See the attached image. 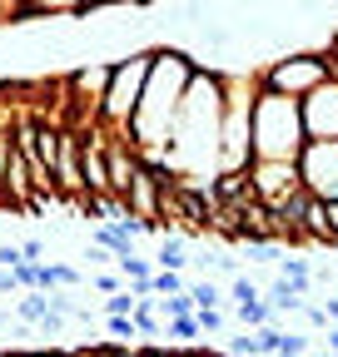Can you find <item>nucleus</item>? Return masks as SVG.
Masks as SVG:
<instances>
[{
  "label": "nucleus",
  "instance_id": "4468645a",
  "mask_svg": "<svg viewBox=\"0 0 338 357\" xmlns=\"http://www.w3.org/2000/svg\"><path fill=\"white\" fill-rule=\"evenodd\" d=\"M264 303H269L274 312H304V293L293 288L288 278H274V283H269V293H264Z\"/></svg>",
  "mask_w": 338,
  "mask_h": 357
},
{
  "label": "nucleus",
  "instance_id": "b1692460",
  "mask_svg": "<svg viewBox=\"0 0 338 357\" xmlns=\"http://www.w3.org/2000/svg\"><path fill=\"white\" fill-rule=\"evenodd\" d=\"M194 318H199V333H224V323H229L219 307H199Z\"/></svg>",
  "mask_w": 338,
  "mask_h": 357
},
{
  "label": "nucleus",
  "instance_id": "dca6fc26",
  "mask_svg": "<svg viewBox=\"0 0 338 357\" xmlns=\"http://www.w3.org/2000/svg\"><path fill=\"white\" fill-rule=\"evenodd\" d=\"M189 298H194V312L199 307H224L229 303V288L219 278H209V283H189Z\"/></svg>",
  "mask_w": 338,
  "mask_h": 357
},
{
  "label": "nucleus",
  "instance_id": "9b49d317",
  "mask_svg": "<svg viewBox=\"0 0 338 357\" xmlns=\"http://www.w3.org/2000/svg\"><path fill=\"white\" fill-rule=\"evenodd\" d=\"M299 218H304V234H309V243H318V248H338V238H333V229H328V204H323V199L304 194Z\"/></svg>",
  "mask_w": 338,
  "mask_h": 357
},
{
  "label": "nucleus",
  "instance_id": "f257e3e1",
  "mask_svg": "<svg viewBox=\"0 0 338 357\" xmlns=\"http://www.w3.org/2000/svg\"><path fill=\"white\" fill-rule=\"evenodd\" d=\"M219 124H224V75L199 65L179 100V119L164 149L169 174H214L219 169Z\"/></svg>",
  "mask_w": 338,
  "mask_h": 357
},
{
  "label": "nucleus",
  "instance_id": "f3484780",
  "mask_svg": "<svg viewBox=\"0 0 338 357\" xmlns=\"http://www.w3.org/2000/svg\"><path fill=\"white\" fill-rule=\"evenodd\" d=\"M90 243H100V248H110V253H130V243H135V238L124 234L119 223H100V229L90 234Z\"/></svg>",
  "mask_w": 338,
  "mask_h": 357
},
{
  "label": "nucleus",
  "instance_id": "a878e982",
  "mask_svg": "<svg viewBox=\"0 0 338 357\" xmlns=\"http://www.w3.org/2000/svg\"><path fill=\"white\" fill-rule=\"evenodd\" d=\"M314 347V337H304V333H284V352L279 357H304Z\"/></svg>",
  "mask_w": 338,
  "mask_h": 357
},
{
  "label": "nucleus",
  "instance_id": "c756f323",
  "mask_svg": "<svg viewBox=\"0 0 338 357\" xmlns=\"http://www.w3.org/2000/svg\"><path fill=\"white\" fill-rule=\"evenodd\" d=\"M20 248H25V258H30V263H45V238H25Z\"/></svg>",
  "mask_w": 338,
  "mask_h": 357
},
{
  "label": "nucleus",
  "instance_id": "423d86ee",
  "mask_svg": "<svg viewBox=\"0 0 338 357\" xmlns=\"http://www.w3.org/2000/svg\"><path fill=\"white\" fill-rule=\"evenodd\" d=\"M249 178H254V194H259L269 208L288 204L293 194H304L299 159H254V164H249Z\"/></svg>",
  "mask_w": 338,
  "mask_h": 357
},
{
  "label": "nucleus",
  "instance_id": "72a5a7b5",
  "mask_svg": "<svg viewBox=\"0 0 338 357\" xmlns=\"http://www.w3.org/2000/svg\"><path fill=\"white\" fill-rule=\"evenodd\" d=\"M318 307H323V312H328V323H338V298H323V303H318Z\"/></svg>",
  "mask_w": 338,
  "mask_h": 357
},
{
  "label": "nucleus",
  "instance_id": "a211bd4d",
  "mask_svg": "<svg viewBox=\"0 0 338 357\" xmlns=\"http://www.w3.org/2000/svg\"><path fill=\"white\" fill-rule=\"evenodd\" d=\"M234 318H239L244 328H264V323H274V307H269L264 298H254V303H234Z\"/></svg>",
  "mask_w": 338,
  "mask_h": 357
},
{
  "label": "nucleus",
  "instance_id": "4be33fe9",
  "mask_svg": "<svg viewBox=\"0 0 338 357\" xmlns=\"http://www.w3.org/2000/svg\"><path fill=\"white\" fill-rule=\"evenodd\" d=\"M135 293H130V283H124V288H115V293H105V312H135Z\"/></svg>",
  "mask_w": 338,
  "mask_h": 357
},
{
  "label": "nucleus",
  "instance_id": "2f4dec72",
  "mask_svg": "<svg viewBox=\"0 0 338 357\" xmlns=\"http://www.w3.org/2000/svg\"><path fill=\"white\" fill-rule=\"evenodd\" d=\"M0 293H20V288H15V273H10V268H0Z\"/></svg>",
  "mask_w": 338,
  "mask_h": 357
},
{
  "label": "nucleus",
  "instance_id": "6e6552de",
  "mask_svg": "<svg viewBox=\"0 0 338 357\" xmlns=\"http://www.w3.org/2000/svg\"><path fill=\"white\" fill-rule=\"evenodd\" d=\"M299 109H304V134L309 139H338V79L333 75L318 89H309L299 100Z\"/></svg>",
  "mask_w": 338,
  "mask_h": 357
},
{
  "label": "nucleus",
  "instance_id": "ddd939ff",
  "mask_svg": "<svg viewBox=\"0 0 338 357\" xmlns=\"http://www.w3.org/2000/svg\"><path fill=\"white\" fill-rule=\"evenodd\" d=\"M20 6H25V20H35V15H84L90 0H20Z\"/></svg>",
  "mask_w": 338,
  "mask_h": 357
},
{
  "label": "nucleus",
  "instance_id": "39448f33",
  "mask_svg": "<svg viewBox=\"0 0 338 357\" xmlns=\"http://www.w3.org/2000/svg\"><path fill=\"white\" fill-rule=\"evenodd\" d=\"M323 79H328V55L323 50H299V55H284L269 70H259V84L279 89V95H293V100H304Z\"/></svg>",
  "mask_w": 338,
  "mask_h": 357
},
{
  "label": "nucleus",
  "instance_id": "c85d7f7f",
  "mask_svg": "<svg viewBox=\"0 0 338 357\" xmlns=\"http://www.w3.org/2000/svg\"><path fill=\"white\" fill-rule=\"evenodd\" d=\"M100 357H140V342H105Z\"/></svg>",
  "mask_w": 338,
  "mask_h": 357
},
{
  "label": "nucleus",
  "instance_id": "412c9836",
  "mask_svg": "<svg viewBox=\"0 0 338 357\" xmlns=\"http://www.w3.org/2000/svg\"><path fill=\"white\" fill-rule=\"evenodd\" d=\"M164 333L169 337H199V318H194V312H175V318L164 323Z\"/></svg>",
  "mask_w": 338,
  "mask_h": 357
},
{
  "label": "nucleus",
  "instance_id": "f03ea898",
  "mask_svg": "<svg viewBox=\"0 0 338 357\" xmlns=\"http://www.w3.org/2000/svg\"><path fill=\"white\" fill-rule=\"evenodd\" d=\"M199 60L189 50H154L149 60V75H145V95H140V109L130 119V144L140 154L149 149H169V134H175V119H179V100L194 79Z\"/></svg>",
  "mask_w": 338,
  "mask_h": 357
},
{
  "label": "nucleus",
  "instance_id": "6ab92c4d",
  "mask_svg": "<svg viewBox=\"0 0 338 357\" xmlns=\"http://www.w3.org/2000/svg\"><path fill=\"white\" fill-rule=\"evenodd\" d=\"M279 268H284V278H288V283H293V288H299V293H304V298H309V293H314V268H309V263H304V258H279Z\"/></svg>",
  "mask_w": 338,
  "mask_h": 357
},
{
  "label": "nucleus",
  "instance_id": "393cba45",
  "mask_svg": "<svg viewBox=\"0 0 338 357\" xmlns=\"http://www.w3.org/2000/svg\"><path fill=\"white\" fill-rule=\"evenodd\" d=\"M45 298H50V312H60V318H70V312H75L70 288H45Z\"/></svg>",
  "mask_w": 338,
  "mask_h": 357
},
{
  "label": "nucleus",
  "instance_id": "c9c22d12",
  "mask_svg": "<svg viewBox=\"0 0 338 357\" xmlns=\"http://www.w3.org/2000/svg\"><path fill=\"white\" fill-rule=\"evenodd\" d=\"M25 357H70V352H55V347H40V352H25Z\"/></svg>",
  "mask_w": 338,
  "mask_h": 357
},
{
  "label": "nucleus",
  "instance_id": "1a4fd4ad",
  "mask_svg": "<svg viewBox=\"0 0 338 357\" xmlns=\"http://www.w3.org/2000/svg\"><path fill=\"white\" fill-rule=\"evenodd\" d=\"M80 134L84 129H60V149H55V194L65 199H84V169H80Z\"/></svg>",
  "mask_w": 338,
  "mask_h": 357
},
{
  "label": "nucleus",
  "instance_id": "2eb2a0df",
  "mask_svg": "<svg viewBox=\"0 0 338 357\" xmlns=\"http://www.w3.org/2000/svg\"><path fill=\"white\" fill-rule=\"evenodd\" d=\"M45 312H50V298H45V288H25L20 298H15V318L20 323H40V318H45Z\"/></svg>",
  "mask_w": 338,
  "mask_h": 357
},
{
  "label": "nucleus",
  "instance_id": "0eeeda50",
  "mask_svg": "<svg viewBox=\"0 0 338 357\" xmlns=\"http://www.w3.org/2000/svg\"><path fill=\"white\" fill-rule=\"evenodd\" d=\"M299 174L314 199H338V139H309L299 154Z\"/></svg>",
  "mask_w": 338,
  "mask_h": 357
},
{
  "label": "nucleus",
  "instance_id": "5701e85b",
  "mask_svg": "<svg viewBox=\"0 0 338 357\" xmlns=\"http://www.w3.org/2000/svg\"><path fill=\"white\" fill-rule=\"evenodd\" d=\"M254 298H264V288L254 283V278H234L229 283V303H254Z\"/></svg>",
  "mask_w": 338,
  "mask_h": 357
},
{
  "label": "nucleus",
  "instance_id": "cd10ccee",
  "mask_svg": "<svg viewBox=\"0 0 338 357\" xmlns=\"http://www.w3.org/2000/svg\"><path fill=\"white\" fill-rule=\"evenodd\" d=\"M20 263H30L20 243H0V268H20Z\"/></svg>",
  "mask_w": 338,
  "mask_h": 357
},
{
  "label": "nucleus",
  "instance_id": "bb28decb",
  "mask_svg": "<svg viewBox=\"0 0 338 357\" xmlns=\"http://www.w3.org/2000/svg\"><path fill=\"white\" fill-rule=\"evenodd\" d=\"M209 268H214V278H219L224 288H229V283L239 278V263H234V258H214V263H209Z\"/></svg>",
  "mask_w": 338,
  "mask_h": 357
},
{
  "label": "nucleus",
  "instance_id": "f8f14e48",
  "mask_svg": "<svg viewBox=\"0 0 338 357\" xmlns=\"http://www.w3.org/2000/svg\"><path fill=\"white\" fill-rule=\"evenodd\" d=\"M154 268H189V238L184 234H164L159 238V253H154Z\"/></svg>",
  "mask_w": 338,
  "mask_h": 357
},
{
  "label": "nucleus",
  "instance_id": "9d476101",
  "mask_svg": "<svg viewBox=\"0 0 338 357\" xmlns=\"http://www.w3.org/2000/svg\"><path fill=\"white\" fill-rule=\"evenodd\" d=\"M214 194H219V204H234V208H244V204L259 199V194H254L249 169H219L214 174Z\"/></svg>",
  "mask_w": 338,
  "mask_h": 357
},
{
  "label": "nucleus",
  "instance_id": "473e14b6",
  "mask_svg": "<svg viewBox=\"0 0 338 357\" xmlns=\"http://www.w3.org/2000/svg\"><path fill=\"white\" fill-rule=\"evenodd\" d=\"M323 342H328V352L338 357V323H328V328H323Z\"/></svg>",
  "mask_w": 338,
  "mask_h": 357
},
{
  "label": "nucleus",
  "instance_id": "e433bc0d",
  "mask_svg": "<svg viewBox=\"0 0 338 357\" xmlns=\"http://www.w3.org/2000/svg\"><path fill=\"white\" fill-rule=\"evenodd\" d=\"M0 25H6V6H0Z\"/></svg>",
  "mask_w": 338,
  "mask_h": 357
},
{
  "label": "nucleus",
  "instance_id": "7c9ffc66",
  "mask_svg": "<svg viewBox=\"0 0 338 357\" xmlns=\"http://www.w3.org/2000/svg\"><path fill=\"white\" fill-rule=\"evenodd\" d=\"M90 283H95L100 293H115V288H124V278H115V273H95Z\"/></svg>",
  "mask_w": 338,
  "mask_h": 357
},
{
  "label": "nucleus",
  "instance_id": "f704fd0d",
  "mask_svg": "<svg viewBox=\"0 0 338 357\" xmlns=\"http://www.w3.org/2000/svg\"><path fill=\"white\" fill-rule=\"evenodd\" d=\"M140 357H175V347H169V352L164 347H140Z\"/></svg>",
  "mask_w": 338,
  "mask_h": 357
},
{
  "label": "nucleus",
  "instance_id": "7ed1b4c3",
  "mask_svg": "<svg viewBox=\"0 0 338 357\" xmlns=\"http://www.w3.org/2000/svg\"><path fill=\"white\" fill-rule=\"evenodd\" d=\"M259 75V70H254ZM254 159H299L309 134H304V109L293 95H279V89L259 84V95H254Z\"/></svg>",
  "mask_w": 338,
  "mask_h": 357
},
{
  "label": "nucleus",
  "instance_id": "aec40b11",
  "mask_svg": "<svg viewBox=\"0 0 338 357\" xmlns=\"http://www.w3.org/2000/svg\"><path fill=\"white\" fill-rule=\"evenodd\" d=\"M224 352H229V357H264L259 333H239V337H229V342H224Z\"/></svg>",
  "mask_w": 338,
  "mask_h": 357
},
{
  "label": "nucleus",
  "instance_id": "20e7f679",
  "mask_svg": "<svg viewBox=\"0 0 338 357\" xmlns=\"http://www.w3.org/2000/svg\"><path fill=\"white\" fill-rule=\"evenodd\" d=\"M149 60L154 50H130L110 65V89L100 100V124L119 139H130V119L140 109V95H145V75H149Z\"/></svg>",
  "mask_w": 338,
  "mask_h": 357
}]
</instances>
